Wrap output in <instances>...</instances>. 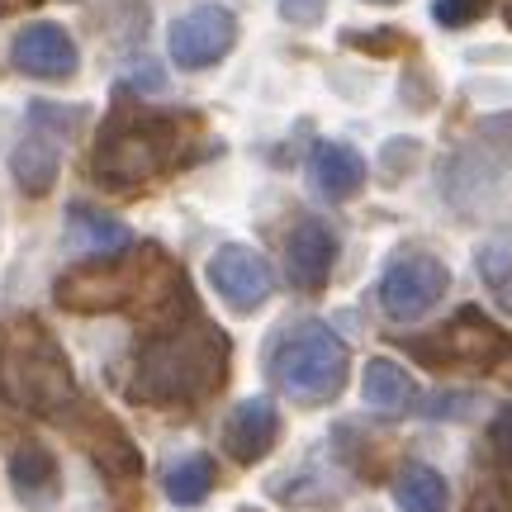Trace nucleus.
Wrapping results in <instances>:
<instances>
[{
    "label": "nucleus",
    "mask_w": 512,
    "mask_h": 512,
    "mask_svg": "<svg viewBox=\"0 0 512 512\" xmlns=\"http://www.w3.org/2000/svg\"><path fill=\"white\" fill-rule=\"evenodd\" d=\"M228 380V332L195 309L171 313L162 332L138 351L128 394L152 408H195Z\"/></svg>",
    "instance_id": "obj_1"
},
{
    "label": "nucleus",
    "mask_w": 512,
    "mask_h": 512,
    "mask_svg": "<svg viewBox=\"0 0 512 512\" xmlns=\"http://www.w3.org/2000/svg\"><path fill=\"white\" fill-rule=\"evenodd\" d=\"M53 299L67 313H124L138 304H185V280L181 271L166 261V252L157 247H119V252H100L86 266L67 271L53 285Z\"/></svg>",
    "instance_id": "obj_2"
},
{
    "label": "nucleus",
    "mask_w": 512,
    "mask_h": 512,
    "mask_svg": "<svg viewBox=\"0 0 512 512\" xmlns=\"http://www.w3.org/2000/svg\"><path fill=\"white\" fill-rule=\"evenodd\" d=\"M185 147V119L181 114H157V110H114L95 138L91 152V176L110 190H133V185L157 181L162 171L181 162Z\"/></svg>",
    "instance_id": "obj_3"
},
{
    "label": "nucleus",
    "mask_w": 512,
    "mask_h": 512,
    "mask_svg": "<svg viewBox=\"0 0 512 512\" xmlns=\"http://www.w3.org/2000/svg\"><path fill=\"white\" fill-rule=\"evenodd\" d=\"M266 375L299 408H328L347 389L351 351L323 318H299V323H285L271 337Z\"/></svg>",
    "instance_id": "obj_4"
},
{
    "label": "nucleus",
    "mask_w": 512,
    "mask_h": 512,
    "mask_svg": "<svg viewBox=\"0 0 512 512\" xmlns=\"http://www.w3.org/2000/svg\"><path fill=\"white\" fill-rule=\"evenodd\" d=\"M0 399L24 413L53 418L76 399V375L57 337L34 318H19L0 342Z\"/></svg>",
    "instance_id": "obj_5"
},
{
    "label": "nucleus",
    "mask_w": 512,
    "mask_h": 512,
    "mask_svg": "<svg viewBox=\"0 0 512 512\" xmlns=\"http://www.w3.org/2000/svg\"><path fill=\"white\" fill-rule=\"evenodd\" d=\"M399 347L413 351L422 366H432V370H470V375H484V370L503 366L512 356V337L479 304H465L437 332L403 337Z\"/></svg>",
    "instance_id": "obj_6"
},
{
    "label": "nucleus",
    "mask_w": 512,
    "mask_h": 512,
    "mask_svg": "<svg viewBox=\"0 0 512 512\" xmlns=\"http://www.w3.org/2000/svg\"><path fill=\"white\" fill-rule=\"evenodd\" d=\"M451 290V266L427 247H403L380 275V309L389 323H418Z\"/></svg>",
    "instance_id": "obj_7"
},
{
    "label": "nucleus",
    "mask_w": 512,
    "mask_h": 512,
    "mask_svg": "<svg viewBox=\"0 0 512 512\" xmlns=\"http://www.w3.org/2000/svg\"><path fill=\"white\" fill-rule=\"evenodd\" d=\"M233 43H238V15L228 5H214V0L185 10L166 29V53H171V62L181 72H209V67H219L223 57L233 53Z\"/></svg>",
    "instance_id": "obj_8"
},
{
    "label": "nucleus",
    "mask_w": 512,
    "mask_h": 512,
    "mask_svg": "<svg viewBox=\"0 0 512 512\" xmlns=\"http://www.w3.org/2000/svg\"><path fill=\"white\" fill-rule=\"evenodd\" d=\"M209 285L233 313H256L266 299L275 294V271L271 261L256 252V247H242V242H223L219 252L209 256Z\"/></svg>",
    "instance_id": "obj_9"
},
{
    "label": "nucleus",
    "mask_w": 512,
    "mask_h": 512,
    "mask_svg": "<svg viewBox=\"0 0 512 512\" xmlns=\"http://www.w3.org/2000/svg\"><path fill=\"white\" fill-rule=\"evenodd\" d=\"M342 256V238L328 219L304 214L294 219V228L285 233V275L299 294H323L332 280V266Z\"/></svg>",
    "instance_id": "obj_10"
},
{
    "label": "nucleus",
    "mask_w": 512,
    "mask_h": 512,
    "mask_svg": "<svg viewBox=\"0 0 512 512\" xmlns=\"http://www.w3.org/2000/svg\"><path fill=\"white\" fill-rule=\"evenodd\" d=\"M10 67L19 76H34V81H72L76 67H81V48L62 24L34 19L10 43Z\"/></svg>",
    "instance_id": "obj_11"
},
{
    "label": "nucleus",
    "mask_w": 512,
    "mask_h": 512,
    "mask_svg": "<svg viewBox=\"0 0 512 512\" xmlns=\"http://www.w3.org/2000/svg\"><path fill=\"white\" fill-rule=\"evenodd\" d=\"M280 427L285 422H280V408H275L271 394H252V399L233 403V413L223 422V451L238 465H261L275 451Z\"/></svg>",
    "instance_id": "obj_12"
},
{
    "label": "nucleus",
    "mask_w": 512,
    "mask_h": 512,
    "mask_svg": "<svg viewBox=\"0 0 512 512\" xmlns=\"http://www.w3.org/2000/svg\"><path fill=\"white\" fill-rule=\"evenodd\" d=\"M5 475H10V489H15V498L24 508L34 512L57 508V498H62V465H57V456L38 437H24L10 446Z\"/></svg>",
    "instance_id": "obj_13"
},
{
    "label": "nucleus",
    "mask_w": 512,
    "mask_h": 512,
    "mask_svg": "<svg viewBox=\"0 0 512 512\" xmlns=\"http://www.w3.org/2000/svg\"><path fill=\"white\" fill-rule=\"evenodd\" d=\"M76 441H81V451L105 470V475H119V479H138L143 475V451L133 446L124 427L110 418V413H100V408H86V418L76 422Z\"/></svg>",
    "instance_id": "obj_14"
},
{
    "label": "nucleus",
    "mask_w": 512,
    "mask_h": 512,
    "mask_svg": "<svg viewBox=\"0 0 512 512\" xmlns=\"http://www.w3.org/2000/svg\"><path fill=\"white\" fill-rule=\"evenodd\" d=\"M309 185L323 195V200H351V195H361L366 190V157L356 152L351 143H313L309 152Z\"/></svg>",
    "instance_id": "obj_15"
},
{
    "label": "nucleus",
    "mask_w": 512,
    "mask_h": 512,
    "mask_svg": "<svg viewBox=\"0 0 512 512\" xmlns=\"http://www.w3.org/2000/svg\"><path fill=\"white\" fill-rule=\"evenodd\" d=\"M361 403H366V413L375 418H403V413H413V403H418V384L413 375L399 366V361H389V356H375L361 375Z\"/></svg>",
    "instance_id": "obj_16"
},
{
    "label": "nucleus",
    "mask_w": 512,
    "mask_h": 512,
    "mask_svg": "<svg viewBox=\"0 0 512 512\" xmlns=\"http://www.w3.org/2000/svg\"><path fill=\"white\" fill-rule=\"evenodd\" d=\"M57 171H62V147H57V138L38 133V128L29 138H19L15 152H10V176H15V185L29 195V200H38V195L53 190Z\"/></svg>",
    "instance_id": "obj_17"
},
{
    "label": "nucleus",
    "mask_w": 512,
    "mask_h": 512,
    "mask_svg": "<svg viewBox=\"0 0 512 512\" xmlns=\"http://www.w3.org/2000/svg\"><path fill=\"white\" fill-rule=\"evenodd\" d=\"M394 503L399 512H451V484L427 460H403L394 475Z\"/></svg>",
    "instance_id": "obj_18"
},
{
    "label": "nucleus",
    "mask_w": 512,
    "mask_h": 512,
    "mask_svg": "<svg viewBox=\"0 0 512 512\" xmlns=\"http://www.w3.org/2000/svg\"><path fill=\"white\" fill-rule=\"evenodd\" d=\"M67 242H72L76 252L100 256V252H119V247H128L133 233H128L119 219L91 209V204H72V209H67Z\"/></svg>",
    "instance_id": "obj_19"
},
{
    "label": "nucleus",
    "mask_w": 512,
    "mask_h": 512,
    "mask_svg": "<svg viewBox=\"0 0 512 512\" xmlns=\"http://www.w3.org/2000/svg\"><path fill=\"white\" fill-rule=\"evenodd\" d=\"M214 484H219V465H214V456H204V451L181 456L162 475V489L176 508H200L204 498L214 494Z\"/></svg>",
    "instance_id": "obj_20"
},
{
    "label": "nucleus",
    "mask_w": 512,
    "mask_h": 512,
    "mask_svg": "<svg viewBox=\"0 0 512 512\" xmlns=\"http://www.w3.org/2000/svg\"><path fill=\"white\" fill-rule=\"evenodd\" d=\"M475 271L484 280V290L498 299V309L512 313V233H494V238L479 242Z\"/></svg>",
    "instance_id": "obj_21"
},
{
    "label": "nucleus",
    "mask_w": 512,
    "mask_h": 512,
    "mask_svg": "<svg viewBox=\"0 0 512 512\" xmlns=\"http://www.w3.org/2000/svg\"><path fill=\"white\" fill-rule=\"evenodd\" d=\"M342 43H347V48H366V53H375V57H389V53H403V48H408V38L394 34V29H370V34L347 29Z\"/></svg>",
    "instance_id": "obj_22"
},
{
    "label": "nucleus",
    "mask_w": 512,
    "mask_h": 512,
    "mask_svg": "<svg viewBox=\"0 0 512 512\" xmlns=\"http://www.w3.org/2000/svg\"><path fill=\"white\" fill-rule=\"evenodd\" d=\"M489 5H494V0H437L432 15H437V24H446V29H460V24H475Z\"/></svg>",
    "instance_id": "obj_23"
},
{
    "label": "nucleus",
    "mask_w": 512,
    "mask_h": 512,
    "mask_svg": "<svg viewBox=\"0 0 512 512\" xmlns=\"http://www.w3.org/2000/svg\"><path fill=\"white\" fill-rule=\"evenodd\" d=\"M275 5H280V19L294 24V29H313L328 15V0H275Z\"/></svg>",
    "instance_id": "obj_24"
},
{
    "label": "nucleus",
    "mask_w": 512,
    "mask_h": 512,
    "mask_svg": "<svg viewBox=\"0 0 512 512\" xmlns=\"http://www.w3.org/2000/svg\"><path fill=\"white\" fill-rule=\"evenodd\" d=\"M489 446H494V456L503 460V465H512V403L498 408L494 427H489Z\"/></svg>",
    "instance_id": "obj_25"
},
{
    "label": "nucleus",
    "mask_w": 512,
    "mask_h": 512,
    "mask_svg": "<svg viewBox=\"0 0 512 512\" xmlns=\"http://www.w3.org/2000/svg\"><path fill=\"white\" fill-rule=\"evenodd\" d=\"M465 512H512V494L503 484H484V489L465 503Z\"/></svg>",
    "instance_id": "obj_26"
},
{
    "label": "nucleus",
    "mask_w": 512,
    "mask_h": 512,
    "mask_svg": "<svg viewBox=\"0 0 512 512\" xmlns=\"http://www.w3.org/2000/svg\"><path fill=\"white\" fill-rule=\"evenodd\" d=\"M24 5H34V0H0V15H15V10H24Z\"/></svg>",
    "instance_id": "obj_27"
},
{
    "label": "nucleus",
    "mask_w": 512,
    "mask_h": 512,
    "mask_svg": "<svg viewBox=\"0 0 512 512\" xmlns=\"http://www.w3.org/2000/svg\"><path fill=\"white\" fill-rule=\"evenodd\" d=\"M366 5H403V0H366Z\"/></svg>",
    "instance_id": "obj_28"
}]
</instances>
